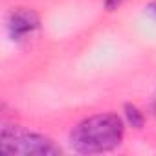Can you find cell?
I'll return each mask as SVG.
<instances>
[{
    "label": "cell",
    "instance_id": "1",
    "mask_svg": "<svg viewBox=\"0 0 156 156\" xmlns=\"http://www.w3.org/2000/svg\"><path fill=\"white\" fill-rule=\"evenodd\" d=\"M123 134L125 127L118 114H98L73 127L70 143L81 154L108 152L121 143Z\"/></svg>",
    "mask_w": 156,
    "mask_h": 156
},
{
    "label": "cell",
    "instance_id": "2",
    "mask_svg": "<svg viewBox=\"0 0 156 156\" xmlns=\"http://www.w3.org/2000/svg\"><path fill=\"white\" fill-rule=\"evenodd\" d=\"M0 149L6 154H37V156H55L61 154V147L50 138L26 130L22 127L6 125L0 132Z\"/></svg>",
    "mask_w": 156,
    "mask_h": 156
},
{
    "label": "cell",
    "instance_id": "3",
    "mask_svg": "<svg viewBox=\"0 0 156 156\" xmlns=\"http://www.w3.org/2000/svg\"><path fill=\"white\" fill-rule=\"evenodd\" d=\"M41 26L39 15L30 8H15L8 15V31L13 41H22Z\"/></svg>",
    "mask_w": 156,
    "mask_h": 156
},
{
    "label": "cell",
    "instance_id": "4",
    "mask_svg": "<svg viewBox=\"0 0 156 156\" xmlns=\"http://www.w3.org/2000/svg\"><path fill=\"white\" fill-rule=\"evenodd\" d=\"M125 114H127V119H129V123H130L132 127H136V129H141V127H143V114L140 112L138 107L127 105V107H125Z\"/></svg>",
    "mask_w": 156,
    "mask_h": 156
},
{
    "label": "cell",
    "instance_id": "5",
    "mask_svg": "<svg viewBox=\"0 0 156 156\" xmlns=\"http://www.w3.org/2000/svg\"><path fill=\"white\" fill-rule=\"evenodd\" d=\"M123 2H127V0H105V8L108 11H114L118 9L119 6H123Z\"/></svg>",
    "mask_w": 156,
    "mask_h": 156
},
{
    "label": "cell",
    "instance_id": "6",
    "mask_svg": "<svg viewBox=\"0 0 156 156\" xmlns=\"http://www.w3.org/2000/svg\"><path fill=\"white\" fill-rule=\"evenodd\" d=\"M149 11H151V13H152V15L156 17V2H152V4L149 6Z\"/></svg>",
    "mask_w": 156,
    "mask_h": 156
}]
</instances>
